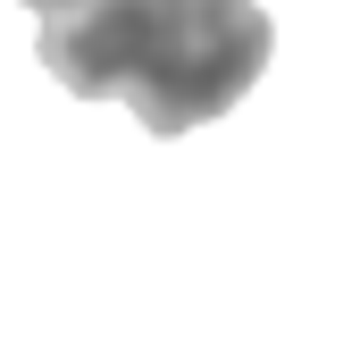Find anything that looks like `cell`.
<instances>
[{"label":"cell","instance_id":"1","mask_svg":"<svg viewBox=\"0 0 360 360\" xmlns=\"http://www.w3.org/2000/svg\"><path fill=\"white\" fill-rule=\"evenodd\" d=\"M34 51L76 101H126L151 134H184L260 84L276 25L260 0H68Z\"/></svg>","mask_w":360,"mask_h":360},{"label":"cell","instance_id":"2","mask_svg":"<svg viewBox=\"0 0 360 360\" xmlns=\"http://www.w3.org/2000/svg\"><path fill=\"white\" fill-rule=\"evenodd\" d=\"M25 8H34V17H51V8H68V0H25Z\"/></svg>","mask_w":360,"mask_h":360}]
</instances>
